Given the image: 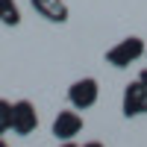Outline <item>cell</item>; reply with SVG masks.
<instances>
[{
    "label": "cell",
    "mask_w": 147,
    "mask_h": 147,
    "mask_svg": "<svg viewBox=\"0 0 147 147\" xmlns=\"http://www.w3.org/2000/svg\"><path fill=\"white\" fill-rule=\"evenodd\" d=\"M138 82H141L144 88H147V68H141V74H138Z\"/></svg>",
    "instance_id": "9c48e42d"
},
{
    "label": "cell",
    "mask_w": 147,
    "mask_h": 147,
    "mask_svg": "<svg viewBox=\"0 0 147 147\" xmlns=\"http://www.w3.org/2000/svg\"><path fill=\"white\" fill-rule=\"evenodd\" d=\"M59 147H77V144H74V141H62V144H59Z\"/></svg>",
    "instance_id": "8fae6325"
},
{
    "label": "cell",
    "mask_w": 147,
    "mask_h": 147,
    "mask_svg": "<svg viewBox=\"0 0 147 147\" xmlns=\"http://www.w3.org/2000/svg\"><path fill=\"white\" fill-rule=\"evenodd\" d=\"M38 127V112L30 100H15L12 103V132L18 136H30Z\"/></svg>",
    "instance_id": "277c9868"
},
{
    "label": "cell",
    "mask_w": 147,
    "mask_h": 147,
    "mask_svg": "<svg viewBox=\"0 0 147 147\" xmlns=\"http://www.w3.org/2000/svg\"><path fill=\"white\" fill-rule=\"evenodd\" d=\"M32 9L50 24H65L68 21V3L65 0H30Z\"/></svg>",
    "instance_id": "8992f818"
},
{
    "label": "cell",
    "mask_w": 147,
    "mask_h": 147,
    "mask_svg": "<svg viewBox=\"0 0 147 147\" xmlns=\"http://www.w3.org/2000/svg\"><path fill=\"white\" fill-rule=\"evenodd\" d=\"M144 56H147V50H144Z\"/></svg>",
    "instance_id": "4fadbf2b"
},
{
    "label": "cell",
    "mask_w": 147,
    "mask_h": 147,
    "mask_svg": "<svg viewBox=\"0 0 147 147\" xmlns=\"http://www.w3.org/2000/svg\"><path fill=\"white\" fill-rule=\"evenodd\" d=\"M0 24H6V27H18L21 24V9L15 0H0Z\"/></svg>",
    "instance_id": "52a82bcc"
},
{
    "label": "cell",
    "mask_w": 147,
    "mask_h": 147,
    "mask_svg": "<svg viewBox=\"0 0 147 147\" xmlns=\"http://www.w3.org/2000/svg\"><path fill=\"white\" fill-rule=\"evenodd\" d=\"M82 147H106V144H103V141H85Z\"/></svg>",
    "instance_id": "30bf717a"
},
{
    "label": "cell",
    "mask_w": 147,
    "mask_h": 147,
    "mask_svg": "<svg viewBox=\"0 0 147 147\" xmlns=\"http://www.w3.org/2000/svg\"><path fill=\"white\" fill-rule=\"evenodd\" d=\"M12 129V103L0 97V136Z\"/></svg>",
    "instance_id": "ba28073f"
},
{
    "label": "cell",
    "mask_w": 147,
    "mask_h": 147,
    "mask_svg": "<svg viewBox=\"0 0 147 147\" xmlns=\"http://www.w3.org/2000/svg\"><path fill=\"white\" fill-rule=\"evenodd\" d=\"M50 132L56 136V141H74L82 132V115L77 109H62V112L53 118Z\"/></svg>",
    "instance_id": "3957f363"
},
{
    "label": "cell",
    "mask_w": 147,
    "mask_h": 147,
    "mask_svg": "<svg viewBox=\"0 0 147 147\" xmlns=\"http://www.w3.org/2000/svg\"><path fill=\"white\" fill-rule=\"evenodd\" d=\"M97 97H100V85H97L94 77L74 80V82L68 85V103H71V109H77V112L91 109V106L97 103Z\"/></svg>",
    "instance_id": "7a4b0ae2"
},
{
    "label": "cell",
    "mask_w": 147,
    "mask_h": 147,
    "mask_svg": "<svg viewBox=\"0 0 147 147\" xmlns=\"http://www.w3.org/2000/svg\"><path fill=\"white\" fill-rule=\"evenodd\" d=\"M0 147H9V144H6V141H3V138H0Z\"/></svg>",
    "instance_id": "7c38bea8"
},
{
    "label": "cell",
    "mask_w": 147,
    "mask_h": 147,
    "mask_svg": "<svg viewBox=\"0 0 147 147\" xmlns=\"http://www.w3.org/2000/svg\"><path fill=\"white\" fill-rule=\"evenodd\" d=\"M121 112L127 118H138V115H147V88L132 80L127 88H124V97H121Z\"/></svg>",
    "instance_id": "5b68a950"
},
{
    "label": "cell",
    "mask_w": 147,
    "mask_h": 147,
    "mask_svg": "<svg viewBox=\"0 0 147 147\" xmlns=\"http://www.w3.org/2000/svg\"><path fill=\"white\" fill-rule=\"evenodd\" d=\"M144 50H147L144 38H138V35H127V38H121L115 47L106 50V62L112 68H129L132 62H138V59L144 56Z\"/></svg>",
    "instance_id": "6da1fadb"
}]
</instances>
